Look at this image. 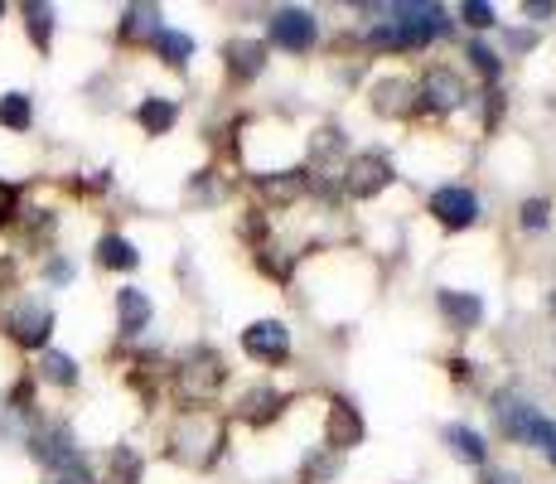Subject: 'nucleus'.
Here are the masks:
<instances>
[{
  "label": "nucleus",
  "instance_id": "nucleus-19",
  "mask_svg": "<svg viewBox=\"0 0 556 484\" xmlns=\"http://www.w3.org/2000/svg\"><path fill=\"white\" fill-rule=\"evenodd\" d=\"M155 45H160V53H165L169 63H189V53H194V39L179 35V29H160Z\"/></svg>",
  "mask_w": 556,
  "mask_h": 484
},
{
  "label": "nucleus",
  "instance_id": "nucleus-25",
  "mask_svg": "<svg viewBox=\"0 0 556 484\" xmlns=\"http://www.w3.org/2000/svg\"><path fill=\"white\" fill-rule=\"evenodd\" d=\"M518 223H522V228H532V233L547 228V203H542V199L522 203V209H518Z\"/></svg>",
  "mask_w": 556,
  "mask_h": 484
},
{
  "label": "nucleus",
  "instance_id": "nucleus-20",
  "mask_svg": "<svg viewBox=\"0 0 556 484\" xmlns=\"http://www.w3.org/2000/svg\"><path fill=\"white\" fill-rule=\"evenodd\" d=\"M25 20H29V35H35V45H39V49H49L53 10H49V5H25Z\"/></svg>",
  "mask_w": 556,
  "mask_h": 484
},
{
  "label": "nucleus",
  "instance_id": "nucleus-22",
  "mask_svg": "<svg viewBox=\"0 0 556 484\" xmlns=\"http://www.w3.org/2000/svg\"><path fill=\"white\" fill-rule=\"evenodd\" d=\"M112 470H116V484H136V475H141V460H136L131 450H116Z\"/></svg>",
  "mask_w": 556,
  "mask_h": 484
},
{
  "label": "nucleus",
  "instance_id": "nucleus-26",
  "mask_svg": "<svg viewBox=\"0 0 556 484\" xmlns=\"http://www.w3.org/2000/svg\"><path fill=\"white\" fill-rule=\"evenodd\" d=\"M469 63H475L479 73H489V78H498V53L489 45H469Z\"/></svg>",
  "mask_w": 556,
  "mask_h": 484
},
{
  "label": "nucleus",
  "instance_id": "nucleus-29",
  "mask_svg": "<svg viewBox=\"0 0 556 484\" xmlns=\"http://www.w3.org/2000/svg\"><path fill=\"white\" fill-rule=\"evenodd\" d=\"M522 15H538V20H547V15H556V5H547V0H538V5H522Z\"/></svg>",
  "mask_w": 556,
  "mask_h": 484
},
{
  "label": "nucleus",
  "instance_id": "nucleus-12",
  "mask_svg": "<svg viewBox=\"0 0 556 484\" xmlns=\"http://www.w3.org/2000/svg\"><path fill=\"white\" fill-rule=\"evenodd\" d=\"M262 69H266V49L256 45V39H232V45H228V73H232V78L248 83Z\"/></svg>",
  "mask_w": 556,
  "mask_h": 484
},
{
  "label": "nucleus",
  "instance_id": "nucleus-31",
  "mask_svg": "<svg viewBox=\"0 0 556 484\" xmlns=\"http://www.w3.org/2000/svg\"><path fill=\"white\" fill-rule=\"evenodd\" d=\"M49 276H53V282H68L73 266H68V262H53V266H49Z\"/></svg>",
  "mask_w": 556,
  "mask_h": 484
},
{
  "label": "nucleus",
  "instance_id": "nucleus-5",
  "mask_svg": "<svg viewBox=\"0 0 556 484\" xmlns=\"http://www.w3.org/2000/svg\"><path fill=\"white\" fill-rule=\"evenodd\" d=\"M271 39L291 53H305L315 45V15H309V10H281V15L271 20Z\"/></svg>",
  "mask_w": 556,
  "mask_h": 484
},
{
  "label": "nucleus",
  "instance_id": "nucleus-9",
  "mask_svg": "<svg viewBox=\"0 0 556 484\" xmlns=\"http://www.w3.org/2000/svg\"><path fill=\"white\" fill-rule=\"evenodd\" d=\"M421 92H426V102L441 107V112H451V107L465 102V83H459V73H451V69H431V73H426Z\"/></svg>",
  "mask_w": 556,
  "mask_h": 484
},
{
  "label": "nucleus",
  "instance_id": "nucleus-13",
  "mask_svg": "<svg viewBox=\"0 0 556 484\" xmlns=\"http://www.w3.org/2000/svg\"><path fill=\"white\" fill-rule=\"evenodd\" d=\"M441 440H445V446L455 450L459 460H469V466H484V460H489V446H484V436H479V432H469V426H445V432H441Z\"/></svg>",
  "mask_w": 556,
  "mask_h": 484
},
{
  "label": "nucleus",
  "instance_id": "nucleus-30",
  "mask_svg": "<svg viewBox=\"0 0 556 484\" xmlns=\"http://www.w3.org/2000/svg\"><path fill=\"white\" fill-rule=\"evenodd\" d=\"M484 484H518V475H508V470H489Z\"/></svg>",
  "mask_w": 556,
  "mask_h": 484
},
{
  "label": "nucleus",
  "instance_id": "nucleus-3",
  "mask_svg": "<svg viewBox=\"0 0 556 484\" xmlns=\"http://www.w3.org/2000/svg\"><path fill=\"white\" fill-rule=\"evenodd\" d=\"M431 213L445 223V228H469V223L479 219V199L459 185H445V189L431 194Z\"/></svg>",
  "mask_w": 556,
  "mask_h": 484
},
{
  "label": "nucleus",
  "instance_id": "nucleus-1",
  "mask_svg": "<svg viewBox=\"0 0 556 484\" xmlns=\"http://www.w3.org/2000/svg\"><path fill=\"white\" fill-rule=\"evenodd\" d=\"M169 446H175V460H185V466H194V470H208L223 450V422L213 412H185L175 422Z\"/></svg>",
  "mask_w": 556,
  "mask_h": 484
},
{
  "label": "nucleus",
  "instance_id": "nucleus-17",
  "mask_svg": "<svg viewBox=\"0 0 556 484\" xmlns=\"http://www.w3.org/2000/svg\"><path fill=\"white\" fill-rule=\"evenodd\" d=\"M136 116H141V126H146L151 136H165L169 126H175V102H165V97H146Z\"/></svg>",
  "mask_w": 556,
  "mask_h": 484
},
{
  "label": "nucleus",
  "instance_id": "nucleus-14",
  "mask_svg": "<svg viewBox=\"0 0 556 484\" xmlns=\"http://www.w3.org/2000/svg\"><path fill=\"white\" fill-rule=\"evenodd\" d=\"M286 407V397L281 393H271V387H256V393L242 397V422H256V426H266L276 412Z\"/></svg>",
  "mask_w": 556,
  "mask_h": 484
},
{
  "label": "nucleus",
  "instance_id": "nucleus-6",
  "mask_svg": "<svg viewBox=\"0 0 556 484\" xmlns=\"http://www.w3.org/2000/svg\"><path fill=\"white\" fill-rule=\"evenodd\" d=\"M388 185H392V165L382 156H358L349 165V194L354 199H372V194H382Z\"/></svg>",
  "mask_w": 556,
  "mask_h": 484
},
{
  "label": "nucleus",
  "instance_id": "nucleus-7",
  "mask_svg": "<svg viewBox=\"0 0 556 484\" xmlns=\"http://www.w3.org/2000/svg\"><path fill=\"white\" fill-rule=\"evenodd\" d=\"M10 330H15L20 344H45L53 330V315L45 306H35V300H20V306L10 310Z\"/></svg>",
  "mask_w": 556,
  "mask_h": 484
},
{
  "label": "nucleus",
  "instance_id": "nucleus-23",
  "mask_svg": "<svg viewBox=\"0 0 556 484\" xmlns=\"http://www.w3.org/2000/svg\"><path fill=\"white\" fill-rule=\"evenodd\" d=\"M53 470H59V484H92V470L83 466L78 456H68L63 466H53Z\"/></svg>",
  "mask_w": 556,
  "mask_h": 484
},
{
  "label": "nucleus",
  "instance_id": "nucleus-4",
  "mask_svg": "<svg viewBox=\"0 0 556 484\" xmlns=\"http://www.w3.org/2000/svg\"><path fill=\"white\" fill-rule=\"evenodd\" d=\"M223 373H228V369H223L218 353H213V349H194V353L185 359V369H179V383H185L189 397H203L208 387L223 383Z\"/></svg>",
  "mask_w": 556,
  "mask_h": 484
},
{
  "label": "nucleus",
  "instance_id": "nucleus-21",
  "mask_svg": "<svg viewBox=\"0 0 556 484\" xmlns=\"http://www.w3.org/2000/svg\"><path fill=\"white\" fill-rule=\"evenodd\" d=\"M45 378H53V383H78V363L68 359V353H45Z\"/></svg>",
  "mask_w": 556,
  "mask_h": 484
},
{
  "label": "nucleus",
  "instance_id": "nucleus-2",
  "mask_svg": "<svg viewBox=\"0 0 556 484\" xmlns=\"http://www.w3.org/2000/svg\"><path fill=\"white\" fill-rule=\"evenodd\" d=\"M242 349L252 359H266V363H286L291 359V330L281 320H256V325L242 330Z\"/></svg>",
  "mask_w": 556,
  "mask_h": 484
},
{
  "label": "nucleus",
  "instance_id": "nucleus-16",
  "mask_svg": "<svg viewBox=\"0 0 556 484\" xmlns=\"http://www.w3.org/2000/svg\"><path fill=\"white\" fill-rule=\"evenodd\" d=\"M532 402H522V397H513V393H504L498 397V422H504V432L508 436H518L522 440V432H528V422H532Z\"/></svg>",
  "mask_w": 556,
  "mask_h": 484
},
{
  "label": "nucleus",
  "instance_id": "nucleus-15",
  "mask_svg": "<svg viewBox=\"0 0 556 484\" xmlns=\"http://www.w3.org/2000/svg\"><path fill=\"white\" fill-rule=\"evenodd\" d=\"M98 262L112 266V272H131L136 262H141V252H136L126 238H116V233H106V238L98 243Z\"/></svg>",
  "mask_w": 556,
  "mask_h": 484
},
{
  "label": "nucleus",
  "instance_id": "nucleus-27",
  "mask_svg": "<svg viewBox=\"0 0 556 484\" xmlns=\"http://www.w3.org/2000/svg\"><path fill=\"white\" fill-rule=\"evenodd\" d=\"M465 20H469L475 29H489V25H494V5H484V0H469V5H465Z\"/></svg>",
  "mask_w": 556,
  "mask_h": 484
},
{
  "label": "nucleus",
  "instance_id": "nucleus-18",
  "mask_svg": "<svg viewBox=\"0 0 556 484\" xmlns=\"http://www.w3.org/2000/svg\"><path fill=\"white\" fill-rule=\"evenodd\" d=\"M0 126H10V132H25V126H29V97L25 92H5V97H0Z\"/></svg>",
  "mask_w": 556,
  "mask_h": 484
},
{
  "label": "nucleus",
  "instance_id": "nucleus-24",
  "mask_svg": "<svg viewBox=\"0 0 556 484\" xmlns=\"http://www.w3.org/2000/svg\"><path fill=\"white\" fill-rule=\"evenodd\" d=\"M155 10L151 5H141V10H126V35H151L155 29Z\"/></svg>",
  "mask_w": 556,
  "mask_h": 484
},
{
  "label": "nucleus",
  "instance_id": "nucleus-28",
  "mask_svg": "<svg viewBox=\"0 0 556 484\" xmlns=\"http://www.w3.org/2000/svg\"><path fill=\"white\" fill-rule=\"evenodd\" d=\"M10 209H15V189H10V185H0V223L10 219Z\"/></svg>",
  "mask_w": 556,
  "mask_h": 484
},
{
  "label": "nucleus",
  "instance_id": "nucleus-11",
  "mask_svg": "<svg viewBox=\"0 0 556 484\" xmlns=\"http://www.w3.org/2000/svg\"><path fill=\"white\" fill-rule=\"evenodd\" d=\"M358 440H363L358 412H354L349 402H329V446L349 450V446H358Z\"/></svg>",
  "mask_w": 556,
  "mask_h": 484
},
{
  "label": "nucleus",
  "instance_id": "nucleus-8",
  "mask_svg": "<svg viewBox=\"0 0 556 484\" xmlns=\"http://www.w3.org/2000/svg\"><path fill=\"white\" fill-rule=\"evenodd\" d=\"M441 315L451 320V330H475L484 320V300L469 290H441Z\"/></svg>",
  "mask_w": 556,
  "mask_h": 484
},
{
  "label": "nucleus",
  "instance_id": "nucleus-10",
  "mask_svg": "<svg viewBox=\"0 0 556 484\" xmlns=\"http://www.w3.org/2000/svg\"><path fill=\"white\" fill-rule=\"evenodd\" d=\"M116 315H122L126 335H141V330L151 325V300H146V290H136V286L116 290Z\"/></svg>",
  "mask_w": 556,
  "mask_h": 484
}]
</instances>
